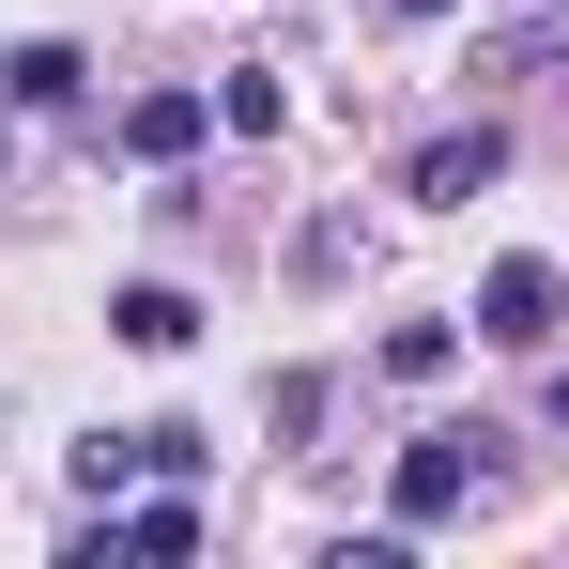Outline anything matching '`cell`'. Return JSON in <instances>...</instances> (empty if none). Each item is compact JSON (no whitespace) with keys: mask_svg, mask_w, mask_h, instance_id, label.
I'll return each mask as SVG.
<instances>
[{"mask_svg":"<svg viewBox=\"0 0 569 569\" xmlns=\"http://www.w3.org/2000/svg\"><path fill=\"white\" fill-rule=\"evenodd\" d=\"M200 123H216V93H139V108H123V154H139V170H186Z\"/></svg>","mask_w":569,"mask_h":569,"instance_id":"obj_6","label":"cell"},{"mask_svg":"<svg viewBox=\"0 0 569 569\" xmlns=\"http://www.w3.org/2000/svg\"><path fill=\"white\" fill-rule=\"evenodd\" d=\"M539 416H555V431H569V370H555V385H539Z\"/></svg>","mask_w":569,"mask_h":569,"instance_id":"obj_14","label":"cell"},{"mask_svg":"<svg viewBox=\"0 0 569 569\" xmlns=\"http://www.w3.org/2000/svg\"><path fill=\"white\" fill-rule=\"evenodd\" d=\"M539 62H569V0H555V16H523V31H492V47H477V78H539Z\"/></svg>","mask_w":569,"mask_h":569,"instance_id":"obj_9","label":"cell"},{"mask_svg":"<svg viewBox=\"0 0 569 569\" xmlns=\"http://www.w3.org/2000/svg\"><path fill=\"white\" fill-rule=\"evenodd\" d=\"M462 370V323H385V385H447Z\"/></svg>","mask_w":569,"mask_h":569,"instance_id":"obj_8","label":"cell"},{"mask_svg":"<svg viewBox=\"0 0 569 569\" xmlns=\"http://www.w3.org/2000/svg\"><path fill=\"white\" fill-rule=\"evenodd\" d=\"M108 339H123V355H186V339H200V292L186 278H123V292H108Z\"/></svg>","mask_w":569,"mask_h":569,"instance_id":"obj_3","label":"cell"},{"mask_svg":"<svg viewBox=\"0 0 569 569\" xmlns=\"http://www.w3.org/2000/svg\"><path fill=\"white\" fill-rule=\"evenodd\" d=\"M0 93L16 108H78L93 93V47H78V31H31V47H0Z\"/></svg>","mask_w":569,"mask_h":569,"instance_id":"obj_5","label":"cell"},{"mask_svg":"<svg viewBox=\"0 0 569 569\" xmlns=\"http://www.w3.org/2000/svg\"><path fill=\"white\" fill-rule=\"evenodd\" d=\"M555 308H569V278L539 247H508V262L477 278V339H492V355H555Z\"/></svg>","mask_w":569,"mask_h":569,"instance_id":"obj_1","label":"cell"},{"mask_svg":"<svg viewBox=\"0 0 569 569\" xmlns=\"http://www.w3.org/2000/svg\"><path fill=\"white\" fill-rule=\"evenodd\" d=\"M477 447H492V431H416L400 477H385V508H400L416 539H431V523H462V508H477Z\"/></svg>","mask_w":569,"mask_h":569,"instance_id":"obj_2","label":"cell"},{"mask_svg":"<svg viewBox=\"0 0 569 569\" xmlns=\"http://www.w3.org/2000/svg\"><path fill=\"white\" fill-rule=\"evenodd\" d=\"M139 477H154V462H139V431H93V447H78V492H93V508H123Z\"/></svg>","mask_w":569,"mask_h":569,"instance_id":"obj_11","label":"cell"},{"mask_svg":"<svg viewBox=\"0 0 569 569\" xmlns=\"http://www.w3.org/2000/svg\"><path fill=\"white\" fill-rule=\"evenodd\" d=\"M385 16H400V31H431V16H462V0H385Z\"/></svg>","mask_w":569,"mask_h":569,"instance_id":"obj_13","label":"cell"},{"mask_svg":"<svg viewBox=\"0 0 569 569\" xmlns=\"http://www.w3.org/2000/svg\"><path fill=\"white\" fill-rule=\"evenodd\" d=\"M216 123H231V139H278V123H292V93L262 78V62H231V78H216Z\"/></svg>","mask_w":569,"mask_h":569,"instance_id":"obj_10","label":"cell"},{"mask_svg":"<svg viewBox=\"0 0 569 569\" xmlns=\"http://www.w3.org/2000/svg\"><path fill=\"white\" fill-rule=\"evenodd\" d=\"M492 170H508V123H447V139H416L400 186H416V200H477Z\"/></svg>","mask_w":569,"mask_h":569,"instance_id":"obj_4","label":"cell"},{"mask_svg":"<svg viewBox=\"0 0 569 569\" xmlns=\"http://www.w3.org/2000/svg\"><path fill=\"white\" fill-rule=\"evenodd\" d=\"M139 462H154V477H200V462H216V431H200V416H154V431H139Z\"/></svg>","mask_w":569,"mask_h":569,"instance_id":"obj_12","label":"cell"},{"mask_svg":"<svg viewBox=\"0 0 569 569\" xmlns=\"http://www.w3.org/2000/svg\"><path fill=\"white\" fill-rule=\"evenodd\" d=\"M108 523H123V555H200V492L186 477H170L154 508H108Z\"/></svg>","mask_w":569,"mask_h":569,"instance_id":"obj_7","label":"cell"}]
</instances>
